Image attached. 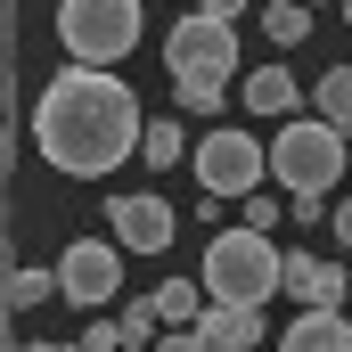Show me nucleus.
<instances>
[{
    "label": "nucleus",
    "instance_id": "nucleus-21",
    "mask_svg": "<svg viewBox=\"0 0 352 352\" xmlns=\"http://www.w3.org/2000/svg\"><path fill=\"white\" fill-rule=\"evenodd\" d=\"M328 230H336V238L352 246V205H336V213H328Z\"/></svg>",
    "mask_w": 352,
    "mask_h": 352
},
{
    "label": "nucleus",
    "instance_id": "nucleus-11",
    "mask_svg": "<svg viewBox=\"0 0 352 352\" xmlns=\"http://www.w3.org/2000/svg\"><path fill=\"white\" fill-rule=\"evenodd\" d=\"M278 352H352V320L344 311H303V320L278 336Z\"/></svg>",
    "mask_w": 352,
    "mask_h": 352
},
{
    "label": "nucleus",
    "instance_id": "nucleus-23",
    "mask_svg": "<svg viewBox=\"0 0 352 352\" xmlns=\"http://www.w3.org/2000/svg\"><path fill=\"white\" fill-rule=\"evenodd\" d=\"M8 352H82V344H8Z\"/></svg>",
    "mask_w": 352,
    "mask_h": 352
},
{
    "label": "nucleus",
    "instance_id": "nucleus-2",
    "mask_svg": "<svg viewBox=\"0 0 352 352\" xmlns=\"http://www.w3.org/2000/svg\"><path fill=\"white\" fill-rule=\"evenodd\" d=\"M164 66H173L188 115H221V90H230V74H238V25L213 16V8L180 16L173 41H164Z\"/></svg>",
    "mask_w": 352,
    "mask_h": 352
},
{
    "label": "nucleus",
    "instance_id": "nucleus-24",
    "mask_svg": "<svg viewBox=\"0 0 352 352\" xmlns=\"http://www.w3.org/2000/svg\"><path fill=\"white\" fill-rule=\"evenodd\" d=\"M344 25H352V0H344Z\"/></svg>",
    "mask_w": 352,
    "mask_h": 352
},
{
    "label": "nucleus",
    "instance_id": "nucleus-8",
    "mask_svg": "<svg viewBox=\"0 0 352 352\" xmlns=\"http://www.w3.org/2000/svg\"><path fill=\"white\" fill-rule=\"evenodd\" d=\"M107 221H115V246H123V254H164V246L180 238V213L164 205V197H115Z\"/></svg>",
    "mask_w": 352,
    "mask_h": 352
},
{
    "label": "nucleus",
    "instance_id": "nucleus-4",
    "mask_svg": "<svg viewBox=\"0 0 352 352\" xmlns=\"http://www.w3.org/2000/svg\"><path fill=\"white\" fill-rule=\"evenodd\" d=\"M344 131L336 123H320V115H287V131L270 140V180L278 188H295V197H328L336 180H344Z\"/></svg>",
    "mask_w": 352,
    "mask_h": 352
},
{
    "label": "nucleus",
    "instance_id": "nucleus-18",
    "mask_svg": "<svg viewBox=\"0 0 352 352\" xmlns=\"http://www.w3.org/2000/svg\"><path fill=\"white\" fill-rule=\"evenodd\" d=\"M180 156H188V148H180V123H164V115H156V123H148V140H140V164H156V173H173Z\"/></svg>",
    "mask_w": 352,
    "mask_h": 352
},
{
    "label": "nucleus",
    "instance_id": "nucleus-14",
    "mask_svg": "<svg viewBox=\"0 0 352 352\" xmlns=\"http://www.w3.org/2000/svg\"><path fill=\"white\" fill-rule=\"evenodd\" d=\"M50 295H66V278H58V270H33V263L8 270V311H33V303H50Z\"/></svg>",
    "mask_w": 352,
    "mask_h": 352
},
{
    "label": "nucleus",
    "instance_id": "nucleus-9",
    "mask_svg": "<svg viewBox=\"0 0 352 352\" xmlns=\"http://www.w3.org/2000/svg\"><path fill=\"white\" fill-rule=\"evenodd\" d=\"M278 295H295L303 311H344L352 278H344V263H311V254H287V287H278Z\"/></svg>",
    "mask_w": 352,
    "mask_h": 352
},
{
    "label": "nucleus",
    "instance_id": "nucleus-17",
    "mask_svg": "<svg viewBox=\"0 0 352 352\" xmlns=\"http://www.w3.org/2000/svg\"><path fill=\"white\" fill-rule=\"evenodd\" d=\"M263 33L278 41V50H295V41L311 33V8H303V0H278V8H263Z\"/></svg>",
    "mask_w": 352,
    "mask_h": 352
},
{
    "label": "nucleus",
    "instance_id": "nucleus-3",
    "mask_svg": "<svg viewBox=\"0 0 352 352\" xmlns=\"http://www.w3.org/2000/svg\"><path fill=\"white\" fill-rule=\"evenodd\" d=\"M278 287H287V254L270 246V230H221L205 246V295L213 303H254L263 311Z\"/></svg>",
    "mask_w": 352,
    "mask_h": 352
},
{
    "label": "nucleus",
    "instance_id": "nucleus-12",
    "mask_svg": "<svg viewBox=\"0 0 352 352\" xmlns=\"http://www.w3.org/2000/svg\"><path fill=\"white\" fill-rule=\"evenodd\" d=\"M295 98H303V90H295L287 66H254V74H246V115H295Z\"/></svg>",
    "mask_w": 352,
    "mask_h": 352
},
{
    "label": "nucleus",
    "instance_id": "nucleus-20",
    "mask_svg": "<svg viewBox=\"0 0 352 352\" xmlns=\"http://www.w3.org/2000/svg\"><path fill=\"white\" fill-rule=\"evenodd\" d=\"M270 221H278V205H270L263 188H254V197H246V230H270Z\"/></svg>",
    "mask_w": 352,
    "mask_h": 352
},
{
    "label": "nucleus",
    "instance_id": "nucleus-19",
    "mask_svg": "<svg viewBox=\"0 0 352 352\" xmlns=\"http://www.w3.org/2000/svg\"><path fill=\"white\" fill-rule=\"evenodd\" d=\"M82 352H123V328H115V320H90V328H82Z\"/></svg>",
    "mask_w": 352,
    "mask_h": 352
},
{
    "label": "nucleus",
    "instance_id": "nucleus-5",
    "mask_svg": "<svg viewBox=\"0 0 352 352\" xmlns=\"http://www.w3.org/2000/svg\"><path fill=\"white\" fill-rule=\"evenodd\" d=\"M58 41L74 66H115L140 41V0H58Z\"/></svg>",
    "mask_w": 352,
    "mask_h": 352
},
{
    "label": "nucleus",
    "instance_id": "nucleus-1",
    "mask_svg": "<svg viewBox=\"0 0 352 352\" xmlns=\"http://www.w3.org/2000/svg\"><path fill=\"white\" fill-rule=\"evenodd\" d=\"M140 140H148V115H140V98L115 66H66L33 98V148L66 180L115 173L123 156H140Z\"/></svg>",
    "mask_w": 352,
    "mask_h": 352
},
{
    "label": "nucleus",
    "instance_id": "nucleus-7",
    "mask_svg": "<svg viewBox=\"0 0 352 352\" xmlns=\"http://www.w3.org/2000/svg\"><path fill=\"white\" fill-rule=\"evenodd\" d=\"M58 278H66V303L98 311V303H115V287H123V246H115V238H74V246L58 254Z\"/></svg>",
    "mask_w": 352,
    "mask_h": 352
},
{
    "label": "nucleus",
    "instance_id": "nucleus-16",
    "mask_svg": "<svg viewBox=\"0 0 352 352\" xmlns=\"http://www.w3.org/2000/svg\"><path fill=\"white\" fill-rule=\"evenodd\" d=\"M320 123L352 131V66H328V74H320Z\"/></svg>",
    "mask_w": 352,
    "mask_h": 352
},
{
    "label": "nucleus",
    "instance_id": "nucleus-22",
    "mask_svg": "<svg viewBox=\"0 0 352 352\" xmlns=\"http://www.w3.org/2000/svg\"><path fill=\"white\" fill-rule=\"evenodd\" d=\"M205 8H213V16H230V25L246 16V0H205Z\"/></svg>",
    "mask_w": 352,
    "mask_h": 352
},
{
    "label": "nucleus",
    "instance_id": "nucleus-10",
    "mask_svg": "<svg viewBox=\"0 0 352 352\" xmlns=\"http://www.w3.org/2000/svg\"><path fill=\"white\" fill-rule=\"evenodd\" d=\"M254 344H263V311L254 303H205L197 352H254Z\"/></svg>",
    "mask_w": 352,
    "mask_h": 352
},
{
    "label": "nucleus",
    "instance_id": "nucleus-6",
    "mask_svg": "<svg viewBox=\"0 0 352 352\" xmlns=\"http://www.w3.org/2000/svg\"><path fill=\"white\" fill-rule=\"evenodd\" d=\"M188 164H197V188H205V197H254L263 173H270V148L254 131H230V123H221V131H205V148H197Z\"/></svg>",
    "mask_w": 352,
    "mask_h": 352
},
{
    "label": "nucleus",
    "instance_id": "nucleus-15",
    "mask_svg": "<svg viewBox=\"0 0 352 352\" xmlns=\"http://www.w3.org/2000/svg\"><path fill=\"white\" fill-rule=\"evenodd\" d=\"M115 328H123V352H148V344H156V328H164V311H156V295H140V303H123V311H115Z\"/></svg>",
    "mask_w": 352,
    "mask_h": 352
},
{
    "label": "nucleus",
    "instance_id": "nucleus-13",
    "mask_svg": "<svg viewBox=\"0 0 352 352\" xmlns=\"http://www.w3.org/2000/svg\"><path fill=\"white\" fill-rule=\"evenodd\" d=\"M148 295H156L164 328H197V320H205V303H213V295H205V278H197V287H188V278H164V287H148Z\"/></svg>",
    "mask_w": 352,
    "mask_h": 352
}]
</instances>
